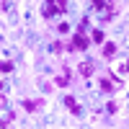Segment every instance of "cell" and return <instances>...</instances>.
<instances>
[{"label": "cell", "instance_id": "obj_2", "mask_svg": "<svg viewBox=\"0 0 129 129\" xmlns=\"http://www.w3.org/2000/svg\"><path fill=\"white\" fill-rule=\"evenodd\" d=\"M88 44H90V41L85 39V34H83V28H80L78 34L72 36V41L67 44V49H70V52H83V49H88Z\"/></svg>", "mask_w": 129, "mask_h": 129}, {"label": "cell", "instance_id": "obj_4", "mask_svg": "<svg viewBox=\"0 0 129 129\" xmlns=\"http://www.w3.org/2000/svg\"><path fill=\"white\" fill-rule=\"evenodd\" d=\"M64 106H67V109H70V114L80 116V106H78V101H75L72 95H67V98H64Z\"/></svg>", "mask_w": 129, "mask_h": 129}, {"label": "cell", "instance_id": "obj_1", "mask_svg": "<svg viewBox=\"0 0 129 129\" xmlns=\"http://www.w3.org/2000/svg\"><path fill=\"white\" fill-rule=\"evenodd\" d=\"M64 10H67V0H47L44 8H41V16L52 18V16H57V13H64Z\"/></svg>", "mask_w": 129, "mask_h": 129}, {"label": "cell", "instance_id": "obj_8", "mask_svg": "<svg viewBox=\"0 0 129 129\" xmlns=\"http://www.w3.org/2000/svg\"><path fill=\"white\" fill-rule=\"evenodd\" d=\"M0 72H13V62L3 59V62H0Z\"/></svg>", "mask_w": 129, "mask_h": 129}, {"label": "cell", "instance_id": "obj_14", "mask_svg": "<svg viewBox=\"0 0 129 129\" xmlns=\"http://www.w3.org/2000/svg\"><path fill=\"white\" fill-rule=\"evenodd\" d=\"M0 109H5V95L0 93Z\"/></svg>", "mask_w": 129, "mask_h": 129}, {"label": "cell", "instance_id": "obj_6", "mask_svg": "<svg viewBox=\"0 0 129 129\" xmlns=\"http://www.w3.org/2000/svg\"><path fill=\"white\" fill-rule=\"evenodd\" d=\"M114 54H116V44H111V41H109V44H103V57L109 59V57H114Z\"/></svg>", "mask_w": 129, "mask_h": 129}, {"label": "cell", "instance_id": "obj_7", "mask_svg": "<svg viewBox=\"0 0 129 129\" xmlns=\"http://www.w3.org/2000/svg\"><path fill=\"white\" fill-rule=\"evenodd\" d=\"M39 106H41V101H23V109L26 111H36Z\"/></svg>", "mask_w": 129, "mask_h": 129}, {"label": "cell", "instance_id": "obj_12", "mask_svg": "<svg viewBox=\"0 0 129 129\" xmlns=\"http://www.w3.org/2000/svg\"><path fill=\"white\" fill-rule=\"evenodd\" d=\"M106 111H109V114H116V103H114V101H111V103H109V106H106Z\"/></svg>", "mask_w": 129, "mask_h": 129}, {"label": "cell", "instance_id": "obj_9", "mask_svg": "<svg viewBox=\"0 0 129 129\" xmlns=\"http://www.w3.org/2000/svg\"><path fill=\"white\" fill-rule=\"evenodd\" d=\"M90 3H93L95 8H98V10H103V8H111L109 3H103V0H90Z\"/></svg>", "mask_w": 129, "mask_h": 129}, {"label": "cell", "instance_id": "obj_11", "mask_svg": "<svg viewBox=\"0 0 129 129\" xmlns=\"http://www.w3.org/2000/svg\"><path fill=\"white\" fill-rule=\"evenodd\" d=\"M93 41H103V31H93Z\"/></svg>", "mask_w": 129, "mask_h": 129}, {"label": "cell", "instance_id": "obj_15", "mask_svg": "<svg viewBox=\"0 0 129 129\" xmlns=\"http://www.w3.org/2000/svg\"><path fill=\"white\" fill-rule=\"evenodd\" d=\"M0 90H3V83H0Z\"/></svg>", "mask_w": 129, "mask_h": 129}, {"label": "cell", "instance_id": "obj_3", "mask_svg": "<svg viewBox=\"0 0 129 129\" xmlns=\"http://www.w3.org/2000/svg\"><path fill=\"white\" fill-rule=\"evenodd\" d=\"M116 88H119V83H116L114 78H109V75H106V78H101V90H106V93H114Z\"/></svg>", "mask_w": 129, "mask_h": 129}, {"label": "cell", "instance_id": "obj_10", "mask_svg": "<svg viewBox=\"0 0 129 129\" xmlns=\"http://www.w3.org/2000/svg\"><path fill=\"white\" fill-rule=\"evenodd\" d=\"M70 83V75H62V78H57V85H67Z\"/></svg>", "mask_w": 129, "mask_h": 129}, {"label": "cell", "instance_id": "obj_5", "mask_svg": "<svg viewBox=\"0 0 129 129\" xmlns=\"http://www.w3.org/2000/svg\"><path fill=\"white\" fill-rule=\"evenodd\" d=\"M80 75H83V78H90V75H93V62L88 59V62H80Z\"/></svg>", "mask_w": 129, "mask_h": 129}, {"label": "cell", "instance_id": "obj_13", "mask_svg": "<svg viewBox=\"0 0 129 129\" xmlns=\"http://www.w3.org/2000/svg\"><path fill=\"white\" fill-rule=\"evenodd\" d=\"M119 72H129V62H124L121 67H119Z\"/></svg>", "mask_w": 129, "mask_h": 129}]
</instances>
